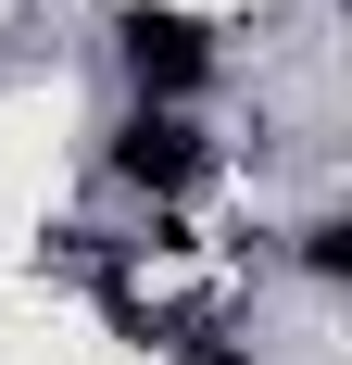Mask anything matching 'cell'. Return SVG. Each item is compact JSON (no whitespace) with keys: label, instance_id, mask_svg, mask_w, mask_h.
I'll use <instances>...</instances> for the list:
<instances>
[{"label":"cell","instance_id":"1","mask_svg":"<svg viewBox=\"0 0 352 365\" xmlns=\"http://www.w3.org/2000/svg\"><path fill=\"white\" fill-rule=\"evenodd\" d=\"M202 26H189V13H164V0H139V13H126V76H139L151 101H176V88H202Z\"/></svg>","mask_w":352,"mask_h":365},{"label":"cell","instance_id":"2","mask_svg":"<svg viewBox=\"0 0 352 365\" xmlns=\"http://www.w3.org/2000/svg\"><path fill=\"white\" fill-rule=\"evenodd\" d=\"M113 164H126L139 189H189V177H202V139H189L176 113H139V126L113 139Z\"/></svg>","mask_w":352,"mask_h":365}]
</instances>
